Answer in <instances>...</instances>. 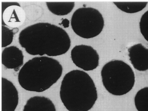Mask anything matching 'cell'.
<instances>
[{"mask_svg": "<svg viewBox=\"0 0 148 111\" xmlns=\"http://www.w3.org/2000/svg\"><path fill=\"white\" fill-rule=\"evenodd\" d=\"M18 41L28 54L41 56L64 54L71 45L67 32L48 23H38L27 27L20 33Z\"/></svg>", "mask_w": 148, "mask_h": 111, "instance_id": "1", "label": "cell"}, {"mask_svg": "<svg viewBox=\"0 0 148 111\" xmlns=\"http://www.w3.org/2000/svg\"><path fill=\"white\" fill-rule=\"evenodd\" d=\"M60 98L69 111H88L97 99V88L88 74L73 70L65 75L60 86Z\"/></svg>", "mask_w": 148, "mask_h": 111, "instance_id": "2", "label": "cell"}, {"mask_svg": "<svg viewBox=\"0 0 148 111\" xmlns=\"http://www.w3.org/2000/svg\"><path fill=\"white\" fill-rule=\"evenodd\" d=\"M63 67L59 62L47 56L32 58L23 65L18 80L24 89L41 92L50 88L61 77Z\"/></svg>", "mask_w": 148, "mask_h": 111, "instance_id": "3", "label": "cell"}, {"mask_svg": "<svg viewBox=\"0 0 148 111\" xmlns=\"http://www.w3.org/2000/svg\"><path fill=\"white\" fill-rule=\"evenodd\" d=\"M103 85L113 95L120 96L131 91L135 83V75L131 67L121 60L110 61L101 72Z\"/></svg>", "mask_w": 148, "mask_h": 111, "instance_id": "4", "label": "cell"}, {"mask_svg": "<svg viewBox=\"0 0 148 111\" xmlns=\"http://www.w3.org/2000/svg\"><path fill=\"white\" fill-rule=\"evenodd\" d=\"M71 25L76 34L84 39H90L101 33L104 26V20L98 10L90 7L81 8L73 13Z\"/></svg>", "mask_w": 148, "mask_h": 111, "instance_id": "5", "label": "cell"}, {"mask_svg": "<svg viewBox=\"0 0 148 111\" xmlns=\"http://www.w3.org/2000/svg\"><path fill=\"white\" fill-rule=\"evenodd\" d=\"M71 58L77 66L85 71L94 70L99 64V57L97 52L88 45L75 46L71 51Z\"/></svg>", "mask_w": 148, "mask_h": 111, "instance_id": "6", "label": "cell"}, {"mask_svg": "<svg viewBox=\"0 0 148 111\" xmlns=\"http://www.w3.org/2000/svg\"><path fill=\"white\" fill-rule=\"evenodd\" d=\"M2 19L3 25L18 27L25 20V12L18 3H2Z\"/></svg>", "mask_w": 148, "mask_h": 111, "instance_id": "7", "label": "cell"}, {"mask_svg": "<svg viewBox=\"0 0 148 111\" xmlns=\"http://www.w3.org/2000/svg\"><path fill=\"white\" fill-rule=\"evenodd\" d=\"M2 111H14L18 104V92L13 83L2 78Z\"/></svg>", "mask_w": 148, "mask_h": 111, "instance_id": "8", "label": "cell"}, {"mask_svg": "<svg viewBox=\"0 0 148 111\" xmlns=\"http://www.w3.org/2000/svg\"><path fill=\"white\" fill-rule=\"evenodd\" d=\"M130 60L135 69L148 70V48L141 43L134 44L128 49Z\"/></svg>", "mask_w": 148, "mask_h": 111, "instance_id": "9", "label": "cell"}, {"mask_svg": "<svg viewBox=\"0 0 148 111\" xmlns=\"http://www.w3.org/2000/svg\"><path fill=\"white\" fill-rule=\"evenodd\" d=\"M24 55L22 51L15 46L5 48L1 55L2 64L7 68L18 71L23 65Z\"/></svg>", "mask_w": 148, "mask_h": 111, "instance_id": "10", "label": "cell"}, {"mask_svg": "<svg viewBox=\"0 0 148 111\" xmlns=\"http://www.w3.org/2000/svg\"><path fill=\"white\" fill-rule=\"evenodd\" d=\"M23 111H56L51 100L45 96L31 97L27 101Z\"/></svg>", "mask_w": 148, "mask_h": 111, "instance_id": "11", "label": "cell"}, {"mask_svg": "<svg viewBox=\"0 0 148 111\" xmlns=\"http://www.w3.org/2000/svg\"><path fill=\"white\" fill-rule=\"evenodd\" d=\"M46 3L49 11L58 16L68 14L75 6L74 2H46Z\"/></svg>", "mask_w": 148, "mask_h": 111, "instance_id": "12", "label": "cell"}, {"mask_svg": "<svg viewBox=\"0 0 148 111\" xmlns=\"http://www.w3.org/2000/svg\"><path fill=\"white\" fill-rule=\"evenodd\" d=\"M113 3L120 10L129 14L141 11L148 4L147 2H114Z\"/></svg>", "mask_w": 148, "mask_h": 111, "instance_id": "13", "label": "cell"}, {"mask_svg": "<svg viewBox=\"0 0 148 111\" xmlns=\"http://www.w3.org/2000/svg\"><path fill=\"white\" fill-rule=\"evenodd\" d=\"M134 102L138 111H148V87L140 89L135 95Z\"/></svg>", "mask_w": 148, "mask_h": 111, "instance_id": "14", "label": "cell"}, {"mask_svg": "<svg viewBox=\"0 0 148 111\" xmlns=\"http://www.w3.org/2000/svg\"><path fill=\"white\" fill-rule=\"evenodd\" d=\"M2 41L1 47H5L12 43L13 40L14 32L13 30L10 29L4 25H2Z\"/></svg>", "mask_w": 148, "mask_h": 111, "instance_id": "15", "label": "cell"}, {"mask_svg": "<svg viewBox=\"0 0 148 111\" xmlns=\"http://www.w3.org/2000/svg\"><path fill=\"white\" fill-rule=\"evenodd\" d=\"M139 28L142 35L148 42V10L141 16L139 22Z\"/></svg>", "mask_w": 148, "mask_h": 111, "instance_id": "16", "label": "cell"}, {"mask_svg": "<svg viewBox=\"0 0 148 111\" xmlns=\"http://www.w3.org/2000/svg\"><path fill=\"white\" fill-rule=\"evenodd\" d=\"M61 24H62L64 28L68 27H69V24H70V21L68 19L65 18V19L62 20L60 25H61Z\"/></svg>", "mask_w": 148, "mask_h": 111, "instance_id": "17", "label": "cell"}]
</instances>
